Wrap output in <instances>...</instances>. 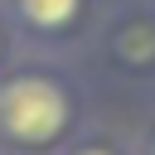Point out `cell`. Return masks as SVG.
I'll return each instance as SVG.
<instances>
[{"mask_svg": "<svg viewBox=\"0 0 155 155\" xmlns=\"http://www.w3.org/2000/svg\"><path fill=\"white\" fill-rule=\"evenodd\" d=\"M82 131L87 92L68 68L48 58L0 68V155H63Z\"/></svg>", "mask_w": 155, "mask_h": 155, "instance_id": "cell-1", "label": "cell"}, {"mask_svg": "<svg viewBox=\"0 0 155 155\" xmlns=\"http://www.w3.org/2000/svg\"><path fill=\"white\" fill-rule=\"evenodd\" d=\"M10 29L34 48H68L92 29L97 0H0Z\"/></svg>", "mask_w": 155, "mask_h": 155, "instance_id": "cell-2", "label": "cell"}, {"mask_svg": "<svg viewBox=\"0 0 155 155\" xmlns=\"http://www.w3.org/2000/svg\"><path fill=\"white\" fill-rule=\"evenodd\" d=\"M102 48H107V63L140 82V78H155V5H131L121 10L107 34H102Z\"/></svg>", "mask_w": 155, "mask_h": 155, "instance_id": "cell-3", "label": "cell"}, {"mask_svg": "<svg viewBox=\"0 0 155 155\" xmlns=\"http://www.w3.org/2000/svg\"><path fill=\"white\" fill-rule=\"evenodd\" d=\"M63 155H131L121 140H111V136H102V131H82Z\"/></svg>", "mask_w": 155, "mask_h": 155, "instance_id": "cell-4", "label": "cell"}, {"mask_svg": "<svg viewBox=\"0 0 155 155\" xmlns=\"http://www.w3.org/2000/svg\"><path fill=\"white\" fill-rule=\"evenodd\" d=\"M10 53H15V29H10V19H5V10H0V68L10 63Z\"/></svg>", "mask_w": 155, "mask_h": 155, "instance_id": "cell-5", "label": "cell"}, {"mask_svg": "<svg viewBox=\"0 0 155 155\" xmlns=\"http://www.w3.org/2000/svg\"><path fill=\"white\" fill-rule=\"evenodd\" d=\"M140 155H155V116H150V126H145V136H140Z\"/></svg>", "mask_w": 155, "mask_h": 155, "instance_id": "cell-6", "label": "cell"}, {"mask_svg": "<svg viewBox=\"0 0 155 155\" xmlns=\"http://www.w3.org/2000/svg\"><path fill=\"white\" fill-rule=\"evenodd\" d=\"M150 5H155V0H150Z\"/></svg>", "mask_w": 155, "mask_h": 155, "instance_id": "cell-7", "label": "cell"}]
</instances>
